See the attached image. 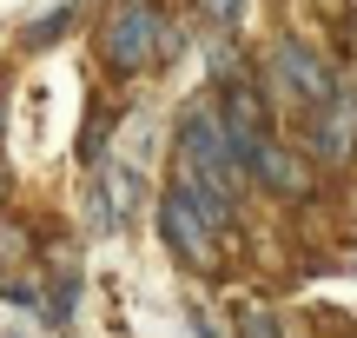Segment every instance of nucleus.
Segmentation results:
<instances>
[{"label": "nucleus", "instance_id": "obj_8", "mask_svg": "<svg viewBox=\"0 0 357 338\" xmlns=\"http://www.w3.org/2000/svg\"><path fill=\"white\" fill-rule=\"evenodd\" d=\"M238 338H278V325H271L265 305H238Z\"/></svg>", "mask_w": 357, "mask_h": 338}, {"label": "nucleus", "instance_id": "obj_6", "mask_svg": "<svg viewBox=\"0 0 357 338\" xmlns=\"http://www.w3.org/2000/svg\"><path fill=\"white\" fill-rule=\"evenodd\" d=\"M218 113H225V126H231V140H238V153H252L258 140H271V119H265V100H258L252 87H231Z\"/></svg>", "mask_w": 357, "mask_h": 338}, {"label": "nucleus", "instance_id": "obj_5", "mask_svg": "<svg viewBox=\"0 0 357 338\" xmlns=\"http://www.w3.org/2000/svg\"><path fill=\"white\" fill-rule=\"evenodd\" d=\"M311 153H318L324 166H344L357 153V93L337 87L331 100L318 106V119H311Z\"/></svg>", "mask_w": 357, "mask_h": 338}, {"label": "nucleus", "instance_id": "obj_2", "mask_svg": "<svg viewBox=\"0 0 357 338\" xmlns=\"http://www.w3.org/2000/svg\"><path fill=\"white\" fill-rule=\"evenodd\" d=\"M166 40H172V27L159 20L153 0H126V7H113V20H106L100 53H106V66H113V73H139V66L153 60Z\"/></svg>", "mask_w": 357, "mask_h": 338}, {"label": "nucleus", "instance_id": "obj_10", "mask_svg": "<svg viewBox=\"0 0 357 338\" xmlns=\"http://www.w3.org/2000/svg\"><path fill=\"white\" fill-rule=\"evenodd\" d=\"M205 13H218V20H231V13H238V0H199Z\"/></svg>", "mask_w": 357, "mask_h": 338}, {"label": "nucleus", "instance_id": "obj_4", "mask_svg": "<svg viewBox=\"0 0 357 338\" xmlns=\"http://www.w3.org/2000/svg\"><path fill=\"white\" fill-rule=\"evenodd\" d=\"M271 80H278V93L291 106H324L337 93V73L331 60H324L318 47H298V40H284L278 53H271Z\"/></svg>", "mask_w": 357, "mask_h": 338}, {"label": "nucleus", "instance_id": "obj_1", "mask_svg": "<svg viewBox=\"0 0 357 338\" xmlns=\"http://www.w3.org/2000/svg\"><path fill=\"white\" fill-rule=\"evenodd\" d=\"M238 179H245V153H238V140H231L225 113L192 106V113L178 119V166H172V186H185V193L199 199L218 226H225Z\"/></svg>", "mask_w": 357, "mask_h": 338}, {"label": "nucleus", "instance_id": "obj_7", "mask_svg": "<svg viewBox=\"0 0 357 338\" xmlns=\"http://www.w3.org/2000/svg\"><path fill=\"white\" fill-rule=\"evenodd\" d=\"M245 166H252V172H258L265 186H278V193H305V186H311V172L298 166V159L284 153L278 140H258L252 153H245Z\"/></svg>", "mask_w": 357, "mask_h": 338}, {"label": "nucleus", "instance_id": "obj_3", "mask_svg": "<svg viewBox=\"0 0 357 338\" xmlns=\"http://www.w3.org/2000/svg\"><path fill=\"white\" fill-rule=\"evenodd\" d=\"M159 233H166V246L185 265H199V272H205V265H218V219L185 193V186H172V193H166V206H159Z\"/></svg>", "mask_w": 357, "mask_h": 338}, {"label": "nucleus", "instance_id": "obj_9", "mask_svg": "<svg viewBox=\"0 0 357 338\" xmlns=\"http://www.w3.org/2000/svg\"><path fill=\"white\" fill-rule=\"evenodd\" d=\"M66 20H73V7H53L47 20H33V27H26V47H40V40H53V34H66Z\"/></svg>", "mask_w": 357, "mask_h": 338}]
</instances>
